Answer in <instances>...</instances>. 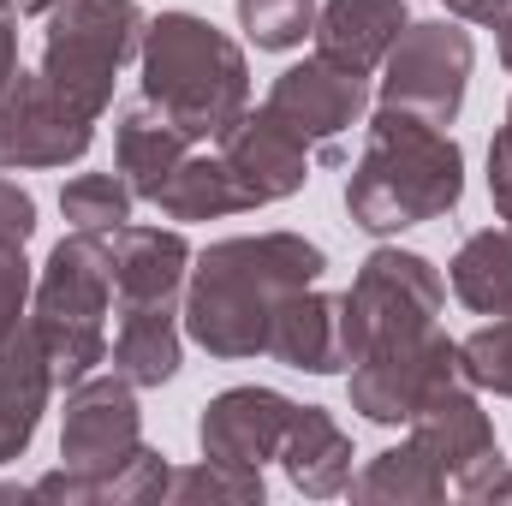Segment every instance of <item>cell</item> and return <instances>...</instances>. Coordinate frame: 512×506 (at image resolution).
<instances>
[{
  "instance_id": "12",
  "label": "cell",
  "mask_w": 512,
  "mask_h": 506,
  "mask_svg": "<svg viewBox=\"0 0 512 506\" xmlns=\"http://www.w3.org/2000/svg\"><path fill=\"white\" fill-rule=\"evenodd\" d=\"M411 441L453 477V489L459 495H483L489 483H495V471H501V441H495V423H489V411L477 405V393L465 387V381H453V387H441L417 417H411Z\"/></svg>"
},
{
  "instance_id": "9",
  "label": "cell",
  "mask_w": 512,
  "mask_h": 506,
  "mask_svg": "<svg viewBox=\"0 0 512 506\" xmlns=\"http://www.w3.org/2000/svg\"><path fill=\"white\" fill-rule=\"evenodd\" d=\"M143 453L137 435V399H131L126 376H102V381H78L66 399V429H60V459L66 471L90 477L96 495L108 501V483L126 471L131 459Z\"/></svg>"
},
{
  "instance_id": "18",
  "label": "cell",
  "mask_w": 512,
  "mask_h": 506,
  "mask_svg": "<svg viewBox=\"0 0 512 506\" xmlns=\"http://www.w3.org/2000/svg\"><path fill=\"white\" fill-rule=\"evenodd\" d=\"M48 364H42V346L30 328H12L0 334V465L18 459L36 435V417L48 405Z\"/></svg>"
},
{
  "instance_id": "8",
  "label": "cell",
  "mask_w": 512,
  "mask_h": 506,
  "mask_svg": "<svg viewBox=\"0 0 512 506\" xmlns=\"http://www.w3.org/2000/svg\"><path fill=\"white\" fill-rule=\"evenodd\" d=\"M453 381H465L459 376V346L429 328V334L393 340V346H376L370 358H358L352 364V405L370 423H411Z\"/></svg>"
},
{
  "instance_id": "3",
  "label": "cell",
  "mask_w": 512,
  "mask_h": 506,
  "mask_svg": "<svg viewBox=\"0 0 512 506\" xmlns=\"http://www.w3.org/2000/svg\"><path fill=\"white\" fill-rule=\"evenodd\" d=\"M143 96L173 114L191 143L221 137L251 108V72L239 42L191 12H161L143 30Z\"/></svg>"
},
{
  "instance_id": "21",
  "label": "cell",
  "mask_w": 512,
  "mask_h": 506,
  "mask_svg": "<svg viewBox=\"0 0 512 506\" xmlns=\"http://www.w3.org/2000/svg\"><path fill=\"white\" fill-rule=\"evenodd\" d=\"M280 459H286V477L304 495H340V489H352V441H346V429L322 405H298Z\"/></svg>"
},
{
  "instance_id": "35",
  "label": "cell",
  "mask_w": 512,
  "mask_h": 506,
  "mask_svg": "<svg viewBox=\"0 0 512 506\" xmlns=\"http://www.w3.org/2000/svg\"><path fill=\"white\" fill-rule=\"evenodd\" d=\"M54 6H66V0H18V12H30V18H48Z\"/></svg>"
},
{
  "instance_id": "36",
  "label": "cell",
  "mask_w": 512,
  "mask_h": 506,
  "mask_svg": "<svg viewBox=\"0 0 512 506\" xmlns=\"http://www.w3.org/2000/svg\"><path fill=\"white\" fill-rule=\"evenodd\" d=\"M18 12V0H0V18H12Z\"/></svg>"
},
{
  "instance_id": "22",
  "label": "cell",
  "mask_w": 512,
  "mask_h": 506,
  "mask_svg": "<svg viewBox=\"0 0 512 506\" xmlns=\"http://www.w3.org/2000/svg\"><path fill=\"white\" fill-rule=\"evenodd\" d=\"M179 370V328H173V304H131L120 310V334H114V376L131 387H161Z\"/></svg>"
},
{
  "instance_id": "20",
  "label": "cell",
  "mask_w": 512,
  "mask_h": 506,
  "mask_svg": "<svg viewBox=\"0 0 512 506\" xmlns=\"http://www.w3.org/2000/svg\"><path fill=\"white\" fill-rule=\"evenodd\" d=\"M120 179H126L137 197H149L155 203V191L173 179V167L191 155V137L179 131V120L173 114H161L149 96L137 102V108H126V120H120Z\"/></svg>"
},
{
  "instance_id": "14",
  "label": "cell",
  "mask_w": 512,
  "mask_h": 506,
  "mask_svg": "<svg viewBox=\"0 0 512 506\" xmlns=\"http://www.w3.org/2000/svg\"><path fill=\"white\" fill-rule=\"evenodd\" d=\"M268 358L292 364V370H310V376H334V370H352V340H346V292L328 298V292H292L280 310H274V328H268Z\"/></svg>"
},
{
  "instance_id": "10",
  "label": "cell",
  "mask_w": 512,
  "mask_h": 506,
  "mask_svg": "<svg viewBox=\"0 0 512 506\" xmlns=\"http://www.w3.org/2000/svg\"><path fill=\"white\" fill-rule=\"evenodd\" d=\"M96 120H84L42 72H18L0 90V167H66L90 149Z\"/></svg>"
},
{
  "instance_id": "25",
  "label": "cell",
  "mask_w": 512,
  "mask_h": 506,
  "mask_svg": "<svg viewBox=\"0 0 512 506\" xmlns=\"http://www.w3.org/2000/svg\"><path fill=\"white\" fill-rule=\"evenodd\" d=\"M131 203H137V191L120 173H84L60 191V215L72 221V233H102V239H114L131 221Z\"/></svg>"
},
{
  "instance_id": "34",
  "label": "cell",
  "mask_w": 512,
  "mask_h": 506,
  "mask_svg": "<svg viewBox=\"0 0 512 506\" xmlns=\"http://www.w3.org/2000/svg\"><path fill=\"white\" fill-rule=\"evenodd\" d=\"M495 30H501V66L512 72V12L501 18V24H495Z\"/></svg>"
},
{
  "instance_id": "17",
  "label": "cell",
  "mask_w": 512,
  "mask_h": 506,
  "mask_svg": "<svg viewBox=\"0 0 512 506\" xmlns=\"http://www.w3.org/2000/svg\"><path fill=\"white\" fill-rule=\"evenodd\" d=\"M405 30V0H328L316 18V54L370 78Z\"/></svg>"
},
{
  "instance_id": "33",
  "label": "cell",
  "mask_w": 512,
  "mask_h": 506,
  "mask_svg": "<svg viewBox=\"0 0 512 506\" xmlns=\"http://www.w3.org/2000/svg\"><path fill=\"white\" fill-rule=\"evenodd\" d=\"M18 78V30H12V18H0V90Z\"/></svg>"
},
{
  "instance_id": "32",
  "label": "cell",
  "mask_w": 512,
  "mask_h": 506,
  "mask_svg": "<svg viewBox=\"0 0 512 506\" xmlns=\"http://www.w3.org/2000/svg\"><path fill=\"white\" fill-rule=\"evenodd\" d=\"M453 18H471V24H501L512 12V0H447Z\"/></svg>"
},
{
  "instance_id": "16",
  "label": "cell",
  "mask_w": 512,
  "mask_h": 506,
  "mask_svg": "<svg viewBox=\"0 0 512 506\" xmlns=\"http://www.w3.org/2000/svg\"><path fill=\"white\" fill-rule=\"evenodd\" d=\"M108 262H114V304H173L179 286H185V239L179 233H161V227H120L108 239Z\"/></svg>"
},
{
  "instance_id": "4",
  "label": "cell",
  "mask_w": 512,
  "mask_h": 506,
  "mask_svg": "<svg viewBox=\"0 0 512 506\" xmlns=\"http://www.w3.org/2000/svg\"><path fill=\"white\" fill-rule=\"evenodd\" d=\"M108 304H114L108 239L102 233L60 239L42 280H36V316H30V334L42 346V364H48L54 387H78L108 358V334H102Z\"/></svg>"
},
{
  "instance_id": "30",
  "label": "cell",
  "mask_w": 512,
  "mask_h": 506,
  "mask_svg": "<svg viewBox=\"0 0 512 506\" xmlns=\"http://www.w3.org/2000/svg\"><path fill=\"white\" fill-rule=\"evenodd\" d=\"M36 233V203L12 179H0V245H24Z\"/></svg>"
},
{
  "instance_id": "29",
  "label": "cell",
  "mask_w": 512,
  "mask_h": 506,
  "mask_svg": "<svg viewBox=\"0 0 512 506\" xmlns=\"http://www.w3.org/2000/svg\"><path fill=\"white\" fill-rule=\"evenodd\" d=\"M24 298H30V262H24V245H0V334L18 328Z\"/></svg>"
},
{
  "instance_id": "26",
  "label": "cell",
  "mask_w": 512,
  "mask_h": 506,
  "mask_svg": "<svg viewBox=\"0 0 512 506\" xmlns=\"http://www.w3.org/2000/svg\"><path fill=\"white\" fill-rule=\"evenodd\" d=\"M239 24L256 48H298L316 36V0H239Z\"/></svg>"
},
{
  "instance_id": "1",
  "label": "cell",
  "mask_w": 512,
  "mask_h": 506,
  "mask_svg": "<svg viewBox=\"0 0 512 506\" xmlns=\"http://www.w3.org/2000/svg\"><path fill=\"white\" fill-rule=\"evenodd\" d=\"M328 256L298 233H256V239H227L209 245L191 268L185 292V334L209 358H256L268 352L274 310L316 286Z\"/></svg>"
},
{
  "instance_id": "2",
  "label": "cell",
  "mask_w": 512,
  "mask_h": 506,
  "mask_svg": "<svg viewBox=\"0 0 512 506\" xmlns=\"http://www.w3.org/2000/svg\"><path fill=\"white\" fill-rule=\"evenodd\" d=\"M459 191H465L459 143L417 114L382 108L370 126V143H364V161L352 167L346 209L364 233H399V227L447 215L459 203Z\"/></svg>"
},
{
  "instance_id": "23",
  "label": "cell",
  "mask_w": 512,
  "mask_h": 506,
  "mask_svg": "<svg viewBox=\"0 0 512 506\" xmlns=\"http://www.w3.org/2000/svg\"><path fill=\"white\" fill-rule=\"evenodd\" d=\"M453 292L477 316H512V227H489L453 256Z\"/></svg>"
},
{
  "instance_id": "27",
  "label": "cell",
  "mask_w": 512,
  "mask_h": 506,
  "mask_svg": "<svg viewBox=\"0 0 512 506\" xmlns=\"http://www.w3.org/2000/svg\"><path fill=\"white\" fill-rule=\"evenodd\" d=\"M459 376L471 387H489V393L512 399V316H495L489 328L459 340Z\"/></svg>"
},
{
  "instance_id": "6",
  "label": "cell",
  "mask_w": 512,
  "mask_h": 506,
  "mask_svg": "<svg viewBox=\"0 0 512 506\" xmlns=\"http://www.w3.org/2000/svg\"><path fill=\"white\" fill-rule=\"evenodd\" d=\"M447 286L435 274V262L417 251H376L364 262V274L346 292V340H352V364L370 358L376 346L411 340L435 328Z\"/></svg>"
},
{
  "instance_id": "28",
  "label": "cell",
  "mask_w": 512,
  "mask_h": 506,
  "mask_svg": "<svg viewBox=\"0 0 512 506\" xmlns=\"http://www.w3.org/2000/svg\"><path fill=\"white\" fill-rule=\"evenodd\" d=\"M167 495H173V501H262V471L203 459V465H191V471H173V477H167Z\"/></svg>"
},
{
  "instance_id": "15",
  "label": "cell",
  "mask_w": 512,
  "mask_h": 506,
  "mask_svg": "<svg viewBox=\"0 0 512 506\" xmlns=\"http://www.w3.org/2000/svg\"><path fill=\"white\" fill-rule=\"evenodd\" d=\"M215 143H221V155L233 161V173L256 191V203H280V197H292V191L310 179V149L280 126L268 108H256V114L245 108Z\"/></svg>"
},
{
  "instance_id": "24",
  "label": "cell",
  "mask_w": 512,
  "mask_h": 506,
  "mask_svg": "<svg viewBox=\"0 0 512 506\" xmlns=\"http://www.w3.org/2000/svg\"><path fill=\"white\" fill-rule=\"evenodd\" d=\"M352 495L358 501H441L447 495V471L417 441H405V447L376 453L364 477H352Z\"/></svg>"
},
{
  "instance_id": "13",
  "label": "cell",
  "mask_w": 512,
  "mask_h": 506,
  "mask_svg": "<svg viewBox=\"0 0 512 506\" xmlns=\"http://www.w3.org/2000/svg\"><path fill=\"white\" fill-rule=\"evenodd\" d=\"M292 417H298V405H292L286 393H274V387H227V393L203 411V423H197L203 459L262 471V459H280Z\"/></svg>"
},
{
  "instance_id": "31",
  "label": "cell",
  "mask_w": 512,
  "mask_h": 506,
  "mask_svg": "<svg viewBox=\"0 0 512 506\" xmlns=\"http://www.w3.org/2000/svg\"><path fill=\"white\" fill-rule=\"evenodd\" d=\"M489 197H495L501 221L512 227V108H507V126L495 131V149H489Z\"/></svg>"
},
{
  "instance_id": "19",
  "label": "cell",
  "mask_w": 512,
  "mask_h": 506,
  "mask_svg": "<svg viewBox=\"0 0 512 506\" xmlns=\"http://www.w3.org/2000/svg\"><path fill=\"white\" fill-rule=\"evenodd\" d=\"M155 209L173 215V221H215V215H245V209H262L256 191L233 173L227 155H185L173 167V179L155 191Z\"/></svg>"
},
{
  "instance_id": "11",
  "label": "cell",
  "mask_w": 512,
  "mask_h": 506,
  "mask_svg": "<svg viewBox=\"0 0 512 506\" xmlns=\"http://www.w3.org/2000/svg\"><path fill=\"white\" fill-rule=\"evenodd\" d=\"M364 102H370L364 78L316 54V60H304V66L280 72V84L268 90V102H262V108H268L280 126L292 131L304 149H316L322 161H340L334 137H340V131H352L358 120H364Z\"/></svg>"
},
{
  "instance_id": "5",
  "label": "cell",
  "mask_w": 512,
  "mask_h": 506,
  "mask_svg": "<svg viewBox=\"0 0 512 506\" xmlns=\"http://www.w3.org/2000/svg\"><path fill=\"white\" fill-rule=\"evenodd\" d=\"M149 18L137 0H66L48 12V48H42V78L84 114L102 120L114 102V72L143 48Z\"/></svg>"
},
{
  "instance_id": "7",
  "label": "cell",
  "mask_w": 512,
  "mask_h": 506,
  "mask_svg": "<svg viewBox=\"0 0 512 506\" xmlns=\"http://www.w3.org/2000/svg\"><path fill=\"white\" fill-rule=\"evenodd\" d=\"M471 36L447 18L435 24H405L399 42L387 48V78H382V108L417 114L429 126H453L459 102H465V78H471Z\"/></svg>"
}]
</instances>
